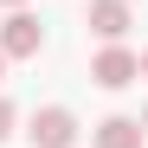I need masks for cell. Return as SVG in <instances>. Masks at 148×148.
Masks as SVG:
<instances>
[{"label":"cell","instance_id":"5b68a950","mask_svg":"<svg viewBox=\"0 0 148 148\" xmlns=\"http://www.w3.org/2000/svg\"><path fill=\"white\" fill-rule=\"evenodd\" d=\"M142 122L135 116H110V122H97V148H142Z\"/></svg>","mask_w":148,"mask_h":148},{"label":"cell","instance_id":"8992f818","mask_svg":"<svg viewBox=\"0 0 148 148\" xmlns=\"http://www.w3.org/2000/svg\"><path fill=\"white\" fill-rule=\"evenodd\" d=\"M7 135H13V103L0 97V142H7Z\"/></svg>","mask_w":148,"mask_h":148},{"label":"cell","instance_id":"9c48e42d","mask_svg":"<svg viewBox=\"0 0 148 148\" xmlns=\"http://www.w3.org/2000/svg\"><path fill=\"white\" fill-rule=\"evenodd\" d=\"M135 122H142V129H148V110H142V116H135Z\"/></svg>","mask_w":148,"mask_h":148},{"label":"cell","instance_id":"277c9868","mask_svg":"<svg viewBox=\"0 0 148 148\" xmlns=\"http://www.w3.org/2000/svg\"><path fill=\"white\" fill-rule=\"evenodd\" d=\"M90 32L116 45L122 32H129V0H90Z\"/></svg>","mask_w":148,"mask_h":148},{"label":"cell","instance_id":"30bf717a","mask_svg":"<svg viewBox=\"0 0 148 148\" xmlns=\"http://www.w3.org/2000/svg\"><path fill=\"white\" fill-rule=\"evenodd\" d=\"M0 71H7V58H0Z\"/></svg>","mask_w":148,"mask_h":148},{"label":"cell","instance_id":"52a82bcc","mask_svg":"<svg viewBox=\"0 0 148 148\" xmlns=\"http://www.w3.org/2000/svg\"><path fill=\"white\" fill-rule=\"evenodd\" d=\"M0 7H26V0H0Z\"/></svg>","mask_w":148,"mask_h":148},{"label":"cell","instance_id":"7a4b0ae2","mask_svg":"<svg viewBox=\"0 0 148 148\" xmlns=\"http://www.w3.org/2000/svg\"><path fill=\"white\" fill-rule=\"evenodd\" d=\"M39 45H45V26L32 13H7V26H0V58H39Z\"/></svg>","mask_w":148,"mask_h":148},{"label":"cell","instance_id":"ba28073f","mask_svg":"<svg viewBox=\"0 0 148 148\" xmlns=\"http://www.w3.org/2000/svg\"><path fill=\"white\" fill-rule=\"evenodd\" d=\"M142 77H148V52H142Z\"/></svg>","mask_w":148,"mask_h":148},{"label":"cell","instance_id":"6da1fadb","mask_svg":"<svg viewBox=\"0 0 148 148\" xmlns=\"http://www.w3.org/2000/svg\"><path fill=\"white\" fill-rule=\"evenodd\" d=\"M26 142H32V148H71V142H77V116H71L64 103H45V110H32V122H26Z\"/></svg>","mask_w":148,"mask_h":148},{"label":"cell","instance_id":"3957f363","mask_svg":"<svg viewBox=\"0 0 148 148\" xmlns=\"http://www.w3.org/2000/svg\"><path fill=\"white\" fill-rule=\"evenodd\" d=\"M90 77L103 84V90H122V84L142 77V58L129 52V45H103V52H97V64H90Z\"/></svg>","mask_w":148,"mask_h":148}]
</instances>
